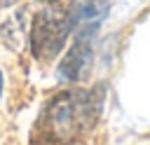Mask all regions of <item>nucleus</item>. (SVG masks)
<instances>
[{
  "mask_svg": "<svg viewBox=\"0 0 150 145\" xmlns=\"http://www.w3.org/2000/svg\"><path fill=\"white\" fill-rule=\"evenodd\" d=\"M103 94L101 89H68L49 101L42 115V129L47 138L61 143H75L101 117Z\"/></svg>",
  "mask_w": 150,
  "mask_h": 145,
  "instance_id": "nucleus-1",
  "label": "nucleus"
},
{
  "mask_svg": "<svg viewBox=\"0 0 150 145\" xmlns=\"http://www.w3.org/2000/svg\"><path fill=\"white\" fill-rule=\"evenodd\" d=\"M73 30L75 26H73L68 7H59L56 2L47 5L33 16L30 35H28L30 54L38 61H54L63 51Z\"/></svg>",
  "mask_w": 150,
  "mask_h": 145,
  "instance_id": "nucleus-2",
  "label": "nucleus"
},
{
  "mask_svg": "<svg viewBox=\"0 0 150 145\" xmlns=\"http://www.w3.org/2000/svg\"><path fill=\"white\" fill-rule=\"evenodd\" d=\"M91 44H94V33L77 30L75 42L70 44V49L66 51V56L61 58L59 70H56V75L63 82H80L82 80V75L89 70L91 58H94V47Z\"/></svg>",
  "mask_w": 150,
  "mask_h": 145,
  "instance_id": "nucleus-3",
  "label": "nucleus"
},
{
  "mask_svg": "<svg viewBox=\"0 0 150 145\" xmlns=\"http://www.w3.org/2000/svg\"><path fill=\"white\" fill-rule=\"evenodd\" d=\"M108 5H110V0H73L68 12H70L75 30L96 33L101 21L108 14Z\"/></svg>",
  "mask_w": 150,
  "mask_h": 145,
  "instance_id": "nucleus-4",
  "label": "nucleus"
},
{
  "mask_svg": "<svg viewBox=\"0 0 150 145\" xmlns=\"http://www.w3.org/2000/svg\"><path fill=\"white\" fill-rule=\"evenodd\" d=\"M33 145H75V143H61V140H54V138H47V136H42V138H38Z\"/></svg>",
  "mask_w": 150,
  "mask_h": 145,
  "instance_id": "nucleus-5",
  "label": "nucleus"
},
{
  "mask_svg": "<svg viewBox=\"0 0 150 145\" xmlns=\"http://www.w3.org/2000/svg\"><path fill=\"white\" fill-rule=\"evenodd\" d=\"M2 89H5V75H2V70H0V98H2Z\"/></svg>",
  "mask_w": 150,
  "mask_h": 145,
  "instance_id": "nucleus-6",
  "label": "nucleus"
},
{
  "mask_svg": "<svg viewBox=\"0 0 150 145\" xmlns=\"http://www.w3.org/2000/svg\"><path fill=\"white\" fill-rule=\"evenodd\" d=\"M12 2H16V0H0V5H2V7H7V5H12Z\"/></svg>",
  "mask_w": 150,
  "mask_h": 145,
  "instance_id": "nucleus-7",
  "label": "nucleus"
},
{
  "mask_svg": "<svg viewBox=\"0 0 150 145\" xmlns=\"http://www.w3.org/2000/svg\"><path fill=\"white\" fill-rule=\"evenodd\" d=\"M40 2H45V5H54V2H59V0H40Z\"/></svg>",
  "mask_w": 150,
  "mask_h": 145,
  "instance_id": "nucleus-8",
  "label": "nucleus"
}]
</instances>
